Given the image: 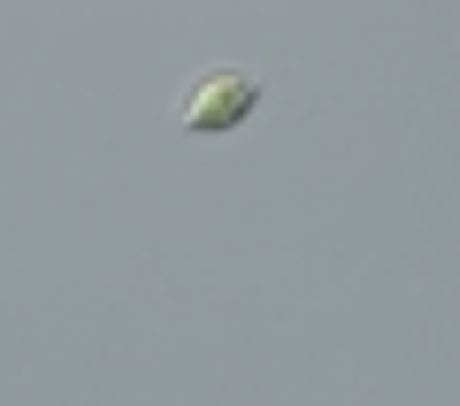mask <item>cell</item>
Returning a JSON list of instances; mask_svg holds the SVG:
<instances>
[{"label":"cell","mask_w":460,"mask_h":406,"mask_svg":"<svg viewBox=\"0 0 460 406\" xmlns=\"http://www.w3.org/2000/svg\"><path fill=\"white\" fill-rule=\"evenodd\" d=\"M261 100H269V84L253 77V69H208V77L192 84V100H184V138H223V130H238Z\"/></svg>","instance_id":"cell-1"}]
</instances>
